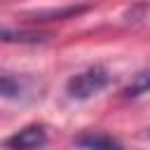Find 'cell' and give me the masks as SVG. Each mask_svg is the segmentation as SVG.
<instances>
[{
	"mask_svg": "<svg viewBox=\"0 0 150 150\" xmlns=\"http://www.w3.org/2000/svg\"><path fill=\"white\" fill-rule=\"evenodd\" d=\"M87 7H63V9H45V12H35L30 21H61V19H70L82 14Z\"/></svg>",
	"mask_w": 150,
	"mask_h": 150,
	"instance_id": "277c9868",
	"label": "cell"
},
{
	"mask_svg": "<svg viewBox=\"0 0 150 150\" xmlns=\"http://www.w3.org/2000/svg\"><path fill=\"white\" fill-rule=\"evenodd\" d=\"M145 91H148V73L143 70V73H138V75L134 77V82L124 89V94L131 96V98H136V96H143Z\"/></svg>",
	"mask_w": 150,
	"mask_h": 150,
	"instance_id": "52a82bcc",
	"label": "cell"
},
{
	"mask_svg": "<svg viewBox=\"0 0 150 150\" xmlns=\"http://www.w3.org/2000/svg\"><path fill=\"white\" fill-rule=\"evenodd\" d=\"M75 145H80V148H103V150H108V148H122V143L117 141V138H112V136H108V134H82V136H77L75 138Z\"/></svg>",
	"mask_w": 150,
	"mask_h": 150,
	"instance_id": "3957f363",
	"label": "cell"
},
{
	"mask_svg": "<svg viewBox=\"0 0 150 150\" xmlns=\"http://www.w3.org/2000/svg\"><path fill=\"white\" fill-rule=\"evenodd\" d=\"M21 91H23V84H21L14 75L0 73V96H5V98H16V96H21Z\"/></svg>",
	"mask_w": 150,
	"mask_h": 150,
	"instance_id": "5b68a950",
	"label": "cell"
},
{
	"mask_svg": "<svg viewBox=\"0 0 150 150\" xmlns=\"http://www.w3.org/2000/svg\"><path fill=\"white\" fill-rule=\"evenodd\" d=\"M108 84H110V73L105 68H101V66H91V68L73 75L66 82V91H68L70 98L84 101V98H91L94 94L103 91Z\"/></svg>",
	"mask_w": 150,
	"mask_h": 150,
	"instance_id": "6da1fadb",
	"label": "cell"
},
{
	"mask_svg": "<svg viewBox=\"0 0 150 150\" xmlns=\"http://www.w3.org/2000/svg\"><path fill=\"white\" fill-rule=\"evenodd\" d=\"M47 143V131L45 127L40 124H30V127H23L21 131H16L14 136L5 138V145L7 148H14V150H30V148H40Z\"/></svg>",
	"mask_w": 150,
	"mask_h": 150,
	"instance_id": "7a4b0ae2",
	"label": "cell"
},
{
	"mask_svg": "<svg viewBox=\"0 0 150 150\" xmlns=\"http://www.w3.org/2000/svg\"><path fill=\"white\" fill-rule=\"evenodd\" d=\"M145 14H148V5H145V2H138V5H134V7L127 12V21H129V23H143Z\"/></svg>",
	"mask_w": 150,
	"mask_h": 150,
	"instance_id": "ba28073f",
	"label": "cell"
},
{
	"mask_svg": "<svg viewBox=\"0 0 150 150\" xmlns=\"http://www.w3.org/2000/svg\"><path fill=\"white\" fill-rule=\"evenodd\" d=\"M0 40H7V42H40L42 35L21 33V30H9V28H2V26H0Z\"/></svg>",
	"mask_w": 150,
	"mask_h": 150,
	"instance_id": "8992f818",
	"label": "cell"
}]
</instances>
